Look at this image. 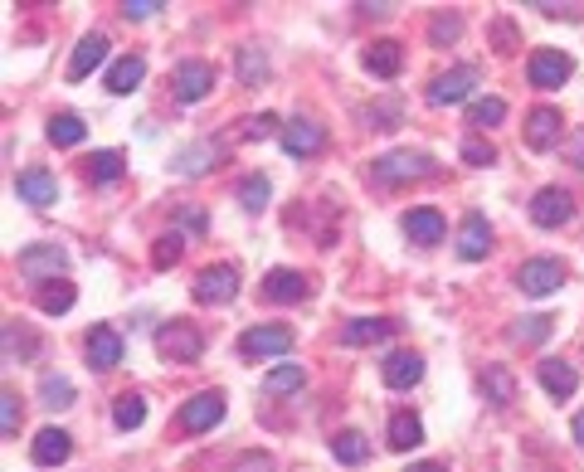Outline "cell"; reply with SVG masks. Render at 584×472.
<instances>
[{"instance_id": "52", "label": "cell", "mask_w": 584, "mask_h": 472, "mask_svg": "<svg viewBox=\"0 0 584 472\" xmlns=\"http://www.w3.org/2000/svg\"><path fill=\"white\" fill-rule=\"evenodd\" d=\"M575 443H580V448H584V409H580V414H575Z\"/></svg>"}, {"instance_id": "24", "label": "cell", "mask_w": 584, "mask_h": 472, "mask_svg": "<svg viewBox=\"0 0 584 472\" xmlns=\"http://www.w3.org/2000/svg\"><path fill=\"white\" fill-rule=\"evenodd\" d=\"M390 331H395V322H385V317H356V322H346L341 341H346V346H375V341H385Z\"/></svg>"}, {"instance_id": "49", "label": "cell", "mask_w": 584, "mask_h": 472, "mask_svg": "<svg viewBox=\"0 0 584 472\" xmlns=\"http://www.w3.org/2000/svg\"><path fill=\"white\" fill-rule=\"evenodd\" d=\"M565 156H570V161H575V166L584 171V127H575V132H570V142H565Z\"/></svg>"}, {"instance_id": "20", "label": "cell", "mask_w": 584, "mask_h": 472, "mask_svg": "<svg viewBox=\"0 0 584 472\" xmlns=\"http://www.w3.org/2000/svg\"><path fill=\"white\" fill-rule=\"evenodd\" d=\"M103 59H108V39L103 35H83L78 39V49H73V59H69V78H88Z\"/></svg>"}, {"instance_id": "23", "label": "cell", "mask_w": 584, "mask_h": 472, "mask_svg": "<svg viewBox=\"0 0 584 472\" xmlns=\"http://www.w3.org/2000/svg\"><path fill=\"white\" fill-rule=\"evenodd\" d=\"M327 142V132L317 127V122H292L288 132H283V146H288V156H317Z\"/></svg>"}, {"instance_id": "43", "label": "cell", "mask_w": 584, "mask_h": 472, "mask_svg": "<svg viewBox=\"0 0 584 472\" xmlns=\"http://www.w3.org/2000/svg\"><path fill=\"white\" fill-rule=\"evenodd\" d=\"M429 35H434V44H453V39L463 35V20H458V15H438Z\"/></svg>"}, {"instance_id": "32", "label": "cell", "mask_w": 584, "mask_h": 472, "mask_svg": "<svg viewBox=\"0 0 584 472\" xmlns=\"http://www.w3.org/2000/svg\"><path fill=\"white\" fill-rule=\"evenodd\" d=\"M112 419H117V429H127V434H132V429H142L146 424V400L142 395H122L117 409H112Z\"/></svg>"}, {"instance_id": "45", "label": "cell", "mask_w": 584, "mask_h": 472, "mask_svg": "<svg viewBox=\"0 0 584 472\" xmlns=\"http://www.w3.org/2000/svg\"><path fill=\"white\" fill-rule=\"evenodd\" d=\"M463 161H468V166H492V161H497V151H492V142H468L463 146Z\"/></svg>"}, {"instance_id": "16", "label": "cell", "mask_w": 584, "mask_h": 472, "mask_svg": "<svg viewBox=\"0 0 584 472\" xmlns=\"http://www.w3.org/2000/svg\"><path fill=\"white\" fill-rule=\"evenodd\" d=\"M117 361H122V336L112 327L88 331V365H93V370H112Z\"/></svg>"}, {"instance_id": "29", "label": "cell", "mask_w": 584, "mask_h": 472, "mask_svg": "<svg viewBox=\"0 0 584 472\" xmlns=\"http://www.w3.org/2000/svg\"><path fill=\"white\" fill-rule=\"evenodd\" d=\"M302 380H307V375H302V365H273V370H268V380H263V390H268V395H297V390H302Z\"/></svg>"}, {"instance_id": "17", "label": "cell", "mask_w": 584, "mask_h": 472, "mask_svg": "<svg viewBox=\"0 0 584 472\" xmlns=\"http://www.w3.org/2000/svg\"><path fill=\"white\" fill-rule=\"evenodd\" d=\"M487 249H492V229H487V219L468 215L463 219V229H458V254L468 258V263H477V258H487Z\"/></svg>"}, {"instance_id": "41", "label": "cell", "mask_w": 584, "mask_h": 472, "mask_svg": "<svg viewBox=\"0 0 584 472\" xmlns=\"http://www.w3.org/2000/svg\"><path fill=\"white\" fill-rule=\"evenodd\" d=\"M361 117L370 122V127H375V132H390V127H400V103H380V108H365Z\"/></svg>"}, {"instance_id": "37", "label": "cell", "mask_w": 584, "mask_h": 472, "mask_svg": "<svg viewBox=\"0 0 584 472\" xmlns=\"http://www.w3.org/2000/svg\"><path fill=\"white\" fill-rule=\"evenodd\" d=\"M550 336V317H521L516 327H511V341L516 346H536V341H546Z\"/></svg>"}, {"instance_id": "44", "label": "cell", "mask_w": 584, "mask_h": 472, "mask_svg": "<svg viewBox=\"0 0 584 472\" xmlns=\"http://www.w3.org/2000/svg\"><path fill=\"white\" fill-rule=\"evenodd\" d=\"M273 132H278V117H273V112H258L254 122H244V137H249V142H263V137H273Z\"/></svg>"}, {"instance_id": "4", "label": "cell", "mask_w": 584, "mask_h": 472, "mask_svg": "<svg viewBox=\"0 0 584 472\" xmlns=\"http://www.w3.org/2000/svg\"><path fill=\"white\" fill-rule=\"evenodd\" d=\"M560 283H565V263L560 258H526L516 268V288L526 292V297H550Z\"/></svg>"}, {"instance_id": "11", "label": "cell", "mask_w": 584, "mask_h": 472, "mask_svg": "<svg viewBox=\"0 0 584 472\" xmlns=\"http://www.w3.org/2000/svg\"><path fill=\"white\" fill-rule=\"evenodd\" d=\"M219 419H224V395H215V390H205V395H195V400L181 404L185 434H205V429H215Z\"/></svg>"}, {"instance_id": "33", "label": "cell", "mask_w": 584, "mask_h": 472, "mask_svg": "<svg viewBox=\"0 0 584 472\" xmlns=\"http://www.w3.org/2000/svg\"><path fill=\"white\" fill-rule=\"evenodd\" d=\"M234 195H239V205H244V210H263V205H268V195H273V185H268V176H244Z\"/></svg>"}, {"instance_id": "35", "label": "cell", "mask_w": 584, "mask_h": 472, "mask_svg": "<svg viewBox=\"0 0 584 472\" xmlns=\"http://www.w3.org/2000/svg\"><path fill=\"white\" fill-rule=\"evenodd\" d=\"M365 448H370V443H365V434H356V429H346V434L331 438V453H336L341 463H351V468L365 458Z\"/></svg>"}, {"instance_id": "30", "label": "cell", "mask_w": 584, "mask_h": 472, "mask_svg": "<svg viewBox=\"0 0 584 472\" xmlns=\"http://www.w3.org/2000/svg\"><path fill=\"white\" fill-rule=\"evenodd\" d=\"M73 297H78V292H73V283H64V278H59V283L39 288V312H49V317H64V312L73 307Z\"/></svg>"}, {"instance_id": "12", "label": "cell", "mask_w": 584, "mask_h": 472, "mask_svg": "<svg viewBox=\"0 0 584 472\" xmlns=\"http://www.w3.org/2000/svg\"><path fill=\"white\" fill-rule=\"evenodd\" d=\"M570 69H575V64H570L565 49H536L531 64H526V73H531L536 88H560V83L570 78Z\"/></svg>"}, {"instance_id": "25", "label": "cell", "mask_w": 584, "mask_h": 472, "mask_svg": "<svg viewBox=\"0 0 584 472\" xmlns=\"http://www.w3.org/2000/svg\"><path fill=\"white\" fill-rule=\"evenodd\" d=\"M142 78H146V64L137 59V54H127V59H117V64L108 69V93H132Z\"/></svg>"}, {"instance_id": "22", "label": "cell", "mask_w": 584, "mask_h": 472, "mask_svg": "<svg viewBox=\"0 0 584 472\" xmlns=\"http://www.w3.org/2000/svg\"><path fill=\"white\" fill-rule=\"evenodd\" d=\"M69 453H73V438L64 434V429H39V438H35V463L39 468H59Z\"/></svg>"}, {"instance_id": "18", "label": "cell", "mask_w": 584, "mask_h": 472, "mask_svg": "<svg viewBox=\"0 0 584 472\" xmlns=\"http://www.w3.org/2000/svg\"><path fill=\"white\" fill-rule=\"evenodd\" d=\"M424 380V361L414 356V351H395L390 361H385V385L390 390H409V385H419Z\"/></svg>"}, {"instance_id": "6", "label": "cell", "mask_w": 584, "mask_h": 472, "mask_svg": "<svg viewBox=\"0 0 584 472\" xmlns=\"http://www.w3.org/2000/svg\"><path fill=\"white\" fill-rule=\"evenodd\" d=\"M234 297H239V273L229 263H215V268H205L195 278V302H205V307H224Z\"/></svg>"}, {"instance_id": "21", "label": "cell", "mask_w": 584, "mask_h": 472, "mask_svg": "<svg viewBox=\"0 0 584 472\" xmlns=\"http://www.w3.org/2000/svg\"><path fill=\"white\" fill-rule=\"evenodd\" d=\"M404 64V49L395 39H375L370 49H365V69L375 73V78H395Z\"/></svg>"}, {"instance_id": "26", "label": "cell", "mask_w": 584, "mask_h": 472, "mask_svg": "<svg viewBox=\"0 0 584 472\" xmlns=\"http://www.w3.org/2000/svg\"><path fill=\"white\" fill-rule=\"evenodd\" d=\"M482 395H487V400L497 404V409H507V404L516 400V380H511V375L502 370V365H492V370L482 375Z\"/></svg>"}, {"instance_id": "36", "label": "cell", "mask_w": 584, "mask_h": 472, "mask_svg": "<svg viewBox=\"0 0 584 472\" xmlns=\"http://www.w3.org/2000/svg\"><path fill=\"white\" fill-rule=\"evenodd\" d=\"M507 117V103L502 98H477L473 108H468V127H497Z\"/></svg>"}, {"instance_id": "39", "label": "cell", "mask_w": 584, "mask_h": 472, "mask_svg": "<svg viewBox=\"0 0 584 472\" xmlns=\"http://www.w3.org/2000/svg\"><path fill=\"white\" fill-rule=\"evenodd\" d=\"M215 156H219L215 142L190 146V151H181V171H185V176H200V171H205V161H215Z\"/></svg>"}, {"instance_id": "50", "label": "cell", "mask_w": 584, "mask_h": 472, "mask_svg": "<svg viewBox=\"0 0 584 472\" xmlns=\"http://www.w3.org/2000/svg\"><path fill=\"white\" fill-rule=\"evenodd\" d=\"M497 39H502V54H511V44H516V35H511V25H497Z\"/></svg>"}, {"instance_id": "13", "label": "cell", "mask_w": 584, "mask_h": 472, "mask_svg": "<svg viewBox=\"0 0 584 472\" xmlns=\"http://www.w3.org/2000/svg\"><path fill=\"white\" fill-rule=\"evenodd\" d=\"M560 132H565V117L555 108H536L526 117V146L531 151H550V146L560 142Z\"/></svg>"}, {"instance_id": "5", "label": "cell", "mask_w": 584, "mask_h": 472, "mask_svg": "<svg viewBox=\"0 0 584 472\" xmlns=\"http://www.w3.org/2000/svg\"><path fill=\"white\" fill-rule=\"evenodd\" d=\"M171 88H176L181 103L210 98V88H215V64H205V59H185V64H176V73H171Z\"/></svg>"}, {"instance_id": "19", "label": "cell", "mask_w": 584, "mask_h": 472, "mask_svg": "<svg viewBox=\"0 0 584 472\" xmlns=\"http://www.w3.org/2000/svg\"><path fill=\"white\" fill-rule=\"evenodd\" d=\"M541 385H546L555 400H570L580 390V370L570 361H541Z\"/></svg>"}, {"instance_id": "48", "label": "cell", "mask_w": 584, "mask_h": 472, "mask_svg": "<svg viewBox=\"0 0 584 472\" xmlns=\"http://www.w3.org/2000/svg\"><path fill=\"white\" fill-rule=\"evenodd\" d=\"M234 472H273V458H268V453H244Z\"/></svg>"}, {"instance_id": "51", "label": "cell", "mask_w": 584, "mask_h": 472, "mask_svg": "<svg viewBox=\"0 0 584 472\" xmlns=\"http://www.w3.org/2000/svg\"><path fill=\"white\" fill-rule=\"evenodd\" d=\"M404 472H448L443 463H414V468H404Z\"/></svg>"}, {"instance_id": "46", "label": "cell", "mask_w": 584, "mask_h": 472, "mask_svg": "<svg viewBox=\"0 0 584 472\" xmlns=\"http://www.w3.org/2000/svg\"><path fill=\"white\" fill-rule=\"evenodd\" d=\"M156 10H166V5H161V0H122V15H127V20H151Z\"/></svg>"}, {"instance_id": "9", "label": "cell", "mask_w": 584, "mask_h": 472, "mask_svg": "<svg viewBox=\"0 0 584 472\" xmlns=\"http://www.w3.org/2000/svg\"><path fill=\"white\" fill-rule=\"evenodd\" d=\"M239 351L254 356V361H268V356H288L292 351V331L288 327H249L239 336Z\"/></svg>"}, {"instance_id": "15", "label": "cell", "mask_w": 584, "mask_h": 472, "mask_svg": "<svg viewBox=\"0 0 584 472\" xmlns=\"http://www.w3.org/2000/svg\"><path fill=\"white\" fill-rule=\"evenodd\" d=\"M404 234H409V244H438L443 234H448V224H443V215L438 210H429V205H419V210H409V219H404Z\"/></svg>"}, {"instance_id": "31", "label": "cell", "mask_w": 584, "mask_h": 472, "mask_svg": "<svg viewBox=\"0 0 584 472\" xmlns=\"http://www.w3.org/2000/svg\"><path fill=\"white\" fill-rule=\"evenodd\" d=\"M263 78H268V54L263 49H239V83L258 88Z\"/></svg>"}, {"instance_id": "8", "label": "cell", "mask_w": 584, "mask_h": 472, "mask_svg": "<svg viewBox=\"0 0 584 472\" xmlns=\"http://www.w3.org/2000/svg\"><path fill=\"white\" fill-rule=\"evenodd\" d=\"M531 219H536L541 229H560V224H570V219H575V200H570V190H560V185L536 190V200H531Z\"/></svg>"}, {"instance_id": "34", "label": "cell", "mask_w": 584, "mask_h": 472, "mask_svg": "<svg viewBox=\"0 0 584 472\" xmlns=\"http://www.w3.org/2000/svg\"><path fill=\"white\" fill-rule=\"evenodd\" d=\"M88 176L98 185H112L122 176V151H98V156H88Z\"/></svg>"}, {"instance_id": "1", "label": "cell", "mask_w": 584, "mask_h": 472, "mask_svg": "<svg viewBox=\"0 0 584 472\" xmlns=\"http://www.w3.org/2000/svg\"><path fill=\"white\" fill-rule=\"evenodd\" d=\"M434 171V161L424 151H385L380 161H370V176L380 185H404V181H424Z\"/></svg>"}, {"instance_id": "7", "label": "cell", "mask_w": 584, "mask_h": 472, "mask_svg": "<svg viewBox=\"0 0 584 472\" xmlns=\"http://www.w3.org/2000/svg\"><path fill=\"white\" fill-rule=\"evenodd\" d=\"M473 88H477V69L473 64H458V69L438 73L434 83H429V103H434V108H453V103H463Z\"/></svg>"}, {"instance_id": "14", "label": "cell", "mask_w": 584, "mask_h": 472, "mask_svg": "<svg viewBox=\"0 0 584 472\" xmlns=\"http://www.w3.org/2000/svg\"><path fill=\"white\" fill-rule=\"evenodd\" d=\"M312 292V283L297 273V268H273L268 278H263V297L268 302H302Z\"/></svg>"}, {"instance_id": "2", "label": "cell", "mask_w": 584, "mask_h": 472, "mask_svg": "<svg viewBox=\"0 0 584 472\" xmlns=\"http://www.w3.org/2000/svg\"><path fill=\"white\" fill-rule=\"evenodd\" d=\"M156 351L166 356V361H200V351H205V336L190 327V322H166V327L156 331Z\"/></svg>"}, {"instance_id": "38", "label": "cell", "mask_w": 584, "mask_h": 472, "mask_svg": "<svg viewBox=\"0 0 584 472\" xmlns=\"http://www.w3.org/2000/svg\"><path fill=\"white\" fill-rule=\"evenodd\" d=\"M39 395H44V404H49V409H69V404H73V385H69V380H59V375H44Z\"/></svg>"}, {"instance_id": "42", "label": "cell", "mask_w": 584, "mask_h": 472, "mask_svg": "<svg viewBox=\"0 0 584 472\" xmlns=\"http://www.w3.org/2000/svg\"><path fill=\"white\" fill-rule=\"evenodd\" d=\"M181 254H185V239L181 234H166V239H156V268H171V263H181Z\"/></svg>"}, {"instance_id": "40", "label": "cell", "mask_w": 584, "mask_h": 472, "mask_svg": "<svg viewBox=\"0 0 584 472\" xmlns=\"http://www.w3.org/2000/svg\"><path fill=\"white\" fill-rule=\"evenodd\" d=\"M0 429H5V438L20 434V395H15V390L0 395Z\"/></svg>"}, {"instance_id": "47", "label": "cell", "mask_w": 584, "mask_h": 472, "mask_svg": "<svg viewBox=\"0 0 584 472\" xmlns=\"http://www.w3.org/2000/svg\"><path fill=\"white\" fill-rule=\"evenodd\" d=\"M30 346H35V341H30V336H20V331H15V327H5V361H15V351H20V356H25V351H30Z\"/></svg>"}, {"instance_id": "10", "label": "cell", "mask_w": 584, "mask_h": 472, "mask_svg": "<svg viewBox=\"0 0 584 472\" xmlns=\"http://www.w3.org/2000/svg\"><path fill=\"white\" fill-rule=\"evenodd\" d=\"M15 195H20L25 205H35V210H49V205H59V181H54L44 166H30V171L15 176Z\"/></svg>"}, {"instance_id": "3", "label": "cell", "mask_w": 584, "mask_h": 472, "mask_svg": "<svg viewBox=\"0 0 584 472\" xmlns=\"http://www.w3.org/2000/svg\"><path fill=\"white\" fill-rule=\"evenodd\" d=\"M64 268H69V254L59 244H30L20 254V278H30V283H59Z\"/></svg>"}, {"instance_id": "27", "label": "cell", "mask_w": 584, "mask_h": 472, "mask_svg": "<svg viewBox=\"0 0 584 472\" xmlns=\"http://www.w3.org/2000/svg\"><path fill=\"white\" fill-rule=\"evenodd\" d=\"M83 137H88L83 117H73V112H59V117H49V142H54V146H78Z\"/></svg>"}, {"instance_id": "28", "label": "cell", "mask_w": 584, "mask_h": 472, "mask_svg": "<svg viewBox=\"0 0 584 472\" xmlns=\"http://www.w3.org/2000/svg\"><path fill=\"white\" fill-rule=\"evenodd\" d=\"M419 443H424V424H419V419H414V414H395V419H390V448H419Z\"/></svg>"}]
</instances>
